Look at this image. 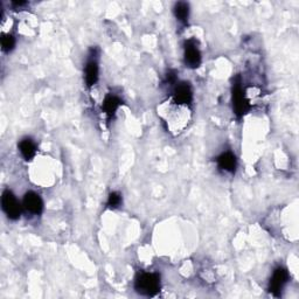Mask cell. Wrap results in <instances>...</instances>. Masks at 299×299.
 Listing matches in <instances>:
<instances>
[{
    "mask_svg": "<svg viewBox=\"0 0 299 299\" xmlns=\"http://www.w3.org/2000/svg\"><path fill=\"white\" fill-rule=\"evenodd\" d=\"M135 288L138 294L152 297V296L157 295L158 291H159L160 277L157 274H140L136 278Z\"/></svg>",
    "mask_w": 299,
    "mask_h": 299,
    "instance_id": "1",
    "label": "cell"
},
{
    "mask_svg": "<svg viewBox=\"0 0 299 299\" xmlns=\"http://www.w3.org/2000/svg\"><path fill=\"white\" fill-rule=\"evenodd\" d=\"M1 206H2V210H4L5 214L7 215L8 219L17 220L20 218L21 209L19 202H18L17 199H15V197L11 191L8 190L4 191L1 197Z\"/></svg>",
    "mask_w": 299,
    "mask_h": 299,
    "instance_id": "2",
    "label": "cell"
},
{
    "mask_svg": "<svg viewBox=\"0 0 299 299\" xmlns=\"http://www.w3.org/2000/svg\"><path fill=\"white\" fill-rule=\"evenodd\" d=\"M233 106L237 117H241V116L245 115L247 110H248V100H246L245 93H243V89L240 83L235 84L233 89Z\"/></svg>",
    "mask_w": 299,
    "mask_h": 299,
    "instance_id": "3",
    "label": "cell"
},
{
    "mask_svg": "<svg viewBox=\"0 0 299 299\" xmlns=\"http://www.w3.org/2000/svg\"><path fill=\"white\" fill-rule=\"evenodd\" d=\"M289 279V274L288 271L283 268H278V269L274 270V273L271 277L270 280V292H273L274 296H278L279 292L282 291V289L284 288V285L286 284Z\"/></svg>",
    "mask_w": 299,
    "mask_h": 299,
    "instance_id": "4",
    "label": "cell"
},
{
    "mask_svg": "<svg viewBox=\"0 0 299 299\" xmlns=\"http://www.w3.org/2000/svg\"><path fill=\"white\" fill-rule=\"evenodd\" d=\"M185 63L190 68H198L201 63V53L193 41L185 45Z\"/></svg>",
    "mask_w": 299,
    "mask_h": 299,
    "instance_id": "5",
    "label": "cell"
},
{
    "mask_svg": "<svg viewBox=\"0 0 299 299\" xmlns=\"http://www.w3.org/2000/svg\"><path fill=\"white\" fill-rule=\"evenodd\" d=\"M24 206L32 214H41L42 209H44V202H42L41 198L34 192H28L25 194Z\"/></svg>",
    "mask_w": 299,
    "mask_h": 299,
    "instance_id": "6",
    "label": "cell"
},
{
    "mask_svg": "<svg viewBox=\"0 0 299 299\" xmlns=\"http://www.w3.org/2000/svg\"><path fill=\"white\" fill-rule=\"evenodd\" d=\"M174 102L179 103L181 105H188L193 99V93H192L191 87L187 83H180L175 88L174 91Z\"/></svg>",
    "mask_w": 299,
    "mask_h": 299,
    "instance_id": "7",
    "label": "cell"
},
{
    "mask_svg": "<svg viewBox=\"0 0 299 299\" xmlns=\"http://www.w3.org/2000/svg\"><path fill=\"white\" fill-rule=\"evenodd\" d=\"M218 165L221 170L233 173L236 169V158L231 152H225L218 158Z\"/></svg>",
    "mask_w": 299,
    "mask_h": 299,
    "instance_id": "8",
    "label": "cell"
},
{
    "mask_svg": "<svg viewBox=\"0 0 299 299\" xmlns=\"http://www.w3.org/2000/svg\"><path fill=\"white\" fill-rule=\"evenodd\" d=\"M99 80V65L96 61H89L85 66V82L88 87H93Z\"/></svg>",
    "mask_w": 299,
    "mask_h": 299,
    "instance_id": "9",
    "label": "cell"
},
{
    "mask_svg": "<svg viewBox=\"0 0 299 299\" xmlns=\"http://www.w3.org/2000/svg\"><path fill=\"white\" fill-rule=\"evenodd\" d=\"M121 105V100L118 97H116L114 95H108L105 97L104 102H103V110H104L105 115L108 116L109 118H111L112 116L116 114L118 108Z\"/></svg>",
    "mask_w": 299,
    "mask_h": 299,
    "instance_id": "10",
    "label": "cell"
},
{
    "mask_svg": "<svg viewBox=\"0 0 299 299\" xmlns=\"http://www.w3.org/2000/svg\"><path fill=\"white\" fill-rule=\"evenodd\" d=\"M19 149L21 154H23V157L25 158L26 160H32L36 153V148L34 143H33L30 139L21 140L19 144Z\"/></svg>",
    "mask_w": 299,
    "mask_h": 299,
    "instance_id": "11",
    "label": "cell"
},
{
    "mask_svg": "<svg viewBox=\"0 0 299 299\" xmlns=\"http://www.w3.org/2000/svg\"><path fill=\"white\" fill-rule=\"evenodd\" d=\"M174 15L175 18L181 23H186L190 15V7L186 2H178L174 6Z\"/></svg>",
    "mask_w": 299,
    "mask_h": 299,
    "instance_id": "12",
    "label": "cell"
},
{
    "mask_svg": "<svg viewBox=\"0 0 299 299\" xmlns=\"http://www.w3.org/2000/svg\"><path fill=\"white\" fill-rule=\"evenodd\" d=\"M15 46V40L14 38L10 34H4L1 38V48L2 50L6 51V53H8V51H11L14 48Z\"/></svg>",
    "mask_w": 299,
    "mask_h": 299,
    "instance_id": "13",
    "label": "cell"
},
{
    "mask_svg": "<svg viewBox=\"0 0 299 299\" xmlns=\"http://www.w3.org/2000/svg\"><path fill=\"white\" fill-rule=\"evenodd\" d=\"M122 202V197L121 194L116 193V192H112L111 194L109 195V199H108V206L110 208H116V207H118Z\"/></svg>",
    "mask_w": 299,
    "mask_h": 299,
    "instance_id": "14",
    "label": "cell"
},
{
    "mask_svg": "<svg viewBox=\"0 0 299 299\" xmlns=\"http://www.w3.org/2000/svg\"><path fill=\"white\" fill-rule=\"evenodd\" d=\"M26 4H27V2H25V1H14L13 6L17 8H20V7H23V6H25Z\"/></svg>",
    "mask_w": 299,
    "mask_h": 299,
    "instance_id": "15",
    "label": "cell"
}]
</instances>
